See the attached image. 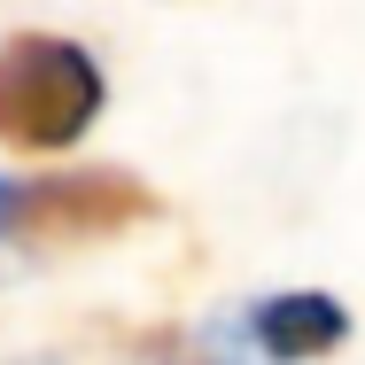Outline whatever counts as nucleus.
I'll list each match as a JSON object with an SVG mask.
<instances>
[{
  "label": "nucleus",
  "mask_w": 365,
  "mask_h": 365,
  "mask_svg": "<svg viewBox=\"0 0 365 365\" xmlns=\"http://www.w3.org/2000/svg\"><path fill=\"white\" fill-rule=\"evenodd\" d=\"M109 109V78L71 31H8L0 39V148L63 155Z\"/></svg>",
  "instance_id": "f257e3e1"
},
{
  "label": "nucleus",
  "mask_w": 365,
  "mask_h": 365,
  "mask_svg": "<svg viewBox=\"0 0 365 365\" xmlns=\"http://www.w3.org/2000/svg\"><path fill=\"white\" fill-rule=\"evenodd\" d=\"M155 218H163V202L133 171H39V179H8L0 241H16V249H86V241H125Z\"/></svg>",
  "instance_id": "f03ea898"
},
{
  "label": "nucleus",
  "mask_w": 365,
  "mask_h": 365,
  "mask_svg": "<svg viewBox=\"0 0 365 365\" xmlns=\"http://www.w3.org/2000/svg\"><path fill=\"white\" fill-rule=\"evenodd\" d=\"M249 350L272 365H319L350 342V303L327 288H280L264 303H249Z\"/></svg>",
  "instance_id": "7ed1b4c3"
},
{
  "label": "nucleus",
  "mask_w": 365,
  "mask_h": 365,
  "mask_svg": "<svg viewBox=\"0 0 365 365\" xmlns=\"http://www.w3.org/2000/svg\"><path fill=\"white\" fill-rule=\"evenodd\" d=\"M0 218H8V179H0Z\"/></svg>",
  "instance_id": "20e7f679"
},
{
  "label": "nucleus",
  "mask_w": 365,
  "mask_h": 365,
  "mask_svg": "<svg viewBox=\"0 0 365 365\" xmlns=\"http://www.w3.org/2000/svg\"><path fill=\"white\" fill-rule=\"evenodd\" d=\"M16 365H55V358H16Z\"/></svg>",
  "instance_id": "39448f33"
}]
</instances>
